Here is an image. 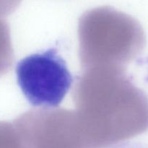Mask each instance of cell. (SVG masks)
I'll return each mask as SVG.
<instances>
[{
	"mask_svg": "<svg viewBox=\"0 0 148 148\" xmlns=\"http://www.w3.org/2000/svg\"><path fill=\"white\" fill-rule=\"evenodd\" d=\"M72 97L86 148L117 144L148 129V96L133 83L124 66L83 69Z\"/></svg>",
	"mask_w": 148,
	"mask_h": 148,
	"instance_id": "6da1fadb",
	"label": "cell"
},
{
	"mask_svg": "<svg viewBox=\"0 0 148 148\" xmlns=\"http://www.w3.org/2000/svg\"><path fill=\"white\" fill-rule=\"evenodd\" d=\"M78 39L83 69L101 65L124 66L140 55L146 43L140 23L109 7L92 9L81 16Z\"/></svg>",
	"mask_w": 148,
	"mask_h": 148,
	"instance_id": "7a4b0ae2",
	"label": "cell"
},
{
	"mask_svg": "<svg viewBox=\"0 0 148 148\" xmlns=\"http://www.w3.org/2000/svg\"><path fill=\"white\" fill-rule=\"evenodd\" d=\"M15 72L24 96L38 108L57 107L73 82L66 62L55 49L24 58L17 63Z\"/></svg>",
	"mask_w": 148,
	"mask_h": 148,
	"instance_id": "3957f363",
	"label": "cell"
},
{
	"mask_svg": "<svg viewBox=\"0 0 148 148\" xmlns=\"http://www.w3.org/2000/svg\"><path fill=\"white\" fill-rule=\"evenodd\" d=\"M13 123L26 148H86L74 111L38 108Z\"/></svg>",
	"mask_w": 148,
	"mask_h": 148,
	"instance_id": "277c9868",
	"label": "cell"
},
{
	"mask_svg": "<svg viewBox=\"0 0 148 148\" xmlns=\"http://www.w3.org/2000/svg\"><path fill=\"white\" fill-rule=\"evenodd\" d=\"M14 53L9 25L0 18V77L7 74L13 65Z\"/></svg>",
	"mask_w": 148,
	"mask_h": 148,
	"instance_id": "5b68a950",
	"label": "cell"
},
{
	"mask_svg": "<svg viewBox=\"0 0 148 148\" xmlns=\"http://www.w3.org/2000/svg\"><path fill=\"white\" fill-rule=\"evenodd\" d=\"M0 148H26L13 121H0Z\"/></svg>",
	"mask_w": 148,
	"mask_h": 148,
	"instance_id": "8992f818",
	"label": "cell"
},
{
	"mask_svg": "<svg viewBox=\"0 0 148 148\" xmlns=\"http://www.w3.org/2000/svg\"><path fill=\"white\" fill-rule=\"evenodd\" d=\"M103 148H148L144 145L134 143H119Z\"/></svg>",
	"mask_w": 148,
	"mask_h": 148,
	"instance_id": "52a82bcc",
	"label": "cell"
}]
</instances>
